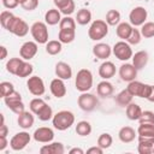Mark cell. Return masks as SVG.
Segmentation results:
<instances>
[{"instance_id":"6da1fadb","label":"cell","mask_w":154,"mask_h":154,"mask_svg":"<svg viewBox=\"0 0 154 154\" xmlns=\"http://www.w3.org/2000/svg\"><path fill=\"white\" fill-rule=\"evenodd\" d=\"M52 123H53V126L57 130L64 131V130L70 129L73 125V123H75V116H73L72 112L64 109V111H60V112H58L57 114L53 116Z\"/></svg>"},{"instance_id":"7a4b0ae2","label":"cell","mask_w":154,"mask_h":154,"mask_svg":"<svg viewBox=\"0 0 154 154\" xmlns=\"http://www.w3.org/2000/svg\"><path fill=\"white\" fill-rule=\"evenodd\" d=\"M75 85H76V89L81 93L90 90L93 87V75H91L90 70L81 69L77 72V76L75 79Z\"/></svg>"},{"instance_id":"3957f363","label":"cell","mask_w":154,"mask_h":154,"mask_svg":"<svg viewBox=\"0 0 154 154\" xmlns=\"http://www.w3.org/2000/svg\"><path fill=\"white\" fill-rule=\"evenodd\" d=\"M107 34H108V24L106 23V20H102V19L94 20L90 24L88 30V36L93 41H100Z\"/></svg>"},{"instance_id":"277c9868","label":"cell","mask_w":154,"mask_h":154,"mask_svg":"<svg viewBox=\"0 0 154 154\" xmlns=\"http://www.w3.org/2000/svg\"><path fill=\"white\" fill-rule=\"evenodd\" d=\"M30 32H31V36L35 40V42L41 43V45L48 42V29H47V24L46 23L35 22L30 26Z\"/></svg>"},{"instance_id":"5b68a950","label":"cell","mask_w":154,"mask_h":154,"mask_svg":"<svg viewBox=\"0 0 154 154\" xmlns=\"http://www.w3.org/2000/svg\"><path fill=\"white\" fill-rule=\"evenodd\" d=\"M112 53L114 54V57L122 61H126L129 59L132 58V49L130 47V45L125 41H118L116 42V45L112 48Z\"/></svg>"},{"instance_id":"8992f818","label":"cell","mask_w":154,"mask_h":154,"mask_svg":"<svg viewBox=\"0 0 154 154\" xmlns=\"http://www.w3.org/2000/svg\"><path fill=\"white\" fill-rule=\"evenodd\" d=\"M77 103H78V106H79L81 109H83L85 112H91V111H94L97 107L99 101H97V99H96L95 95L84 91V93H82L78 96Z\"/></svg>"},{"instance_id":"52a82bcc","label":"cell","mask_w":154,"mask_h":154,"mask_svg":"<svg viewBox=\"0 0 154 154\" xmlns=\"http://www.w3.org/2000/svg\"><path fill=\"white\" fill-rule=\"evenodd\" d=\"M7 31H10L11 34L16 35V36H19V37H23L25 36L28 32H29V25L26 24V22L19 17H16L11 20V23L8 24Z\"/></svg>"},{"instance_id":"ba28073f","label":"cell","mask_w":154,"mask_h":154,"mask_svg":"<svg viewBox=\"0 0 154 154\" xmlns=\"http://www.w3.org/2000/svg\"><path fill=\"white\" fill-rule=\"evenodd\" d=\"M31 137L29 135V132L26 131H20V132H17L16 135H13V137L11 138L10 141V147L13 149V150H22L24 149L29 142H30Z\"/></svg>"},{"instance_id":"9c48e42d","label":"cell","mask_w":154,"mask_h":154,"mask_svg":"<svg viewBox=\"0 0 154 154\" xmlns=\"http://www.w3.org/2000/svg\"><path fill=\"white\" fill-rule=\"evenodd\" d=\"M148 12L144 7L142 6H136L131 10L130 14H129V19H130V24L134 26H140L143 25L146 23Z\"/></svg>"},{"instance_id":"30bf717a","label":"cell","mask_w":154,"mask_h":154,"mask_svg":"<svg viewBox=\"0 0 154 154\" xmlns=\"http://www.w3.org/2000/svg\"><path fill=\"white\" fill-rule=\"evenodd\" d=\"M26 87H28V90L32 95H35V96L43 95L45 94V90H46L45 83H43L42 78L38 77V76H31V77H29V79L26 82Z\"/></svg>"},{"instance_id":"8fae6325","label":"cell","mask_w":154,"mask_h":154,"mask_svg":"<svg viewBox=\"0 0 154 154\" xmlns=\"http://www.w3.org/2000/svg\"><path fill=\"white\" fill-rule=\"evenodd\" d=\"M32 137H34V140L36 142H40V143H49L54 138V132H53V130L51 128L41 126V128H37L34 131Z\"/></svg>"},{"instance_id":"7c38bea8","label":"cell","mask_w":154,"mask_h":154,"mask_svg":"<svg viewBox=\"0 0 154 154\" xmlns=\"http://www.w3.org/2000/svg\"><path fill=\"white\" fill-rule=\"evenodd\" d=\"M37 53V42L34 41H26L24 42L19 48V55L24 60L32 59Z\"/></svg>"},{"instance_id":"4fadbf2b","label":"cell","mask_w":154,"mask_h":154,"mask_svg":"<svg viewBox=\"0 0 154 154\" xmlns=\"http://www.w3.org/2000/svg\"><path fill=\"white\" fill-rule=\"evenodd\" d=\"M137 71L138 70L132 64L125 63L119 67V77L122 78V81L129 83L137 77Z\"/></svg>"},{"instance_id":"5bb4252c","label":"cell","mask_w":154,"mask_h":154,"mask_svg":"<svg viewBox=\"0 0 154 154\" xmlns=\"http://www.w3.org/2000/svg\"><path fill=\"white\" fill-rule=\"evenodd\" d=\"M49 89H51V93H52L57 99L64 97V96L66 95V87H65L64 79H61V78H59V77L52 79L51 85H49Z\"/></svg>"},{"instance_id":"9a60e30c","label":"cell","mask_w":154,"mask_h":154,"mask_svg":"<svg viewBox=\"0 0 154 154\" xmlns=\"http://www.w3.org/2000/svg\"><path fill=\"white\" fill-rule=\"evenodd\" d=\"M154 147V137H143L138 136V147L137 150L140 154H150Z\"/></svg>"},{"instance_id":"2e32d148","label":"cell","mask_w":154,"mask_h":154,"mask_svg":"<svg viewBox=\"0 0 154 154\" xmlns=\"http://www.w3.org/2000/svg\"><path fill=\"white\" fill-rule=\"evenodd\" d=\"M55 7L65 16H70L71 13H73L76 5L73 0H53Z\"/></svg>"},{"instance_id":"e0dca14e","label":"cell","mask_w":154,"mask_h":154,"mask_svg":"<svg viewBox=\"0 0 154 154\" xmlns=\"http://www.w3.org/2000/svg\"><path fill=\"white\" fill-rule=\"evenodd\" d=\"M111 53H112V48L107 43L100 42L93 47V54L99 59H107L109 58Z\"/></svg>"},{"instance_id":"ac0fdd59","label":"cell","mask_w":154,"mask_h":154,"mask_svg":"<svg viewBox=\"0 0 154 154\" xmlns=\"http://www.w3.org/2000/svg\"><path fill=\"white\" fill-rule=\"evenodd\" d=\"M55 75L61 79H70L72 77V69L65 61H59L55 65Z\"/></svg>"},{"instance_id":"d6986e66","label":"cell","mask_w":154,"mask_h":154,"mask_svg":"<svg viewBox=\"0 0 154 154\" xmlns=\"http://www.w3.org/2000/svg\"><path fill=\"white\" fill-rule=\"evenodd\" d=\"M99 75L103 79H109L116 75V66L112 61H103L99 67Z\"/></svg>"},{"instance_id":"ffe728a7","label":"cell","mask_w":154,"mask_h":154,"mask_svg":"<svg viewBox=\"0 0 154 154\" xmlns=\"http://www.w3.org/2000/svg\"><path fill=\"white\" fill-rule=\"evenodd\" d=\"M34 116H32V112L30 111H24L23 113H20V114H18V119H17V123H18V125L22 128V129H24V130H26V129H30L32 125H34Z\"/></svg>"},{"instance_id":"44dd1931","label":"cell","mask_w":154,"mask_h":154,"mask_svg":"<svg viewBox=\"0 0 154 154\" xmlns=\"http://www.w3.org/2000/svg\"><path fill=\"white\" fill-rule=\"evenodd\" d=\"M132 65L137 69V70H141L143 69L147 63H148V59H149V55L146 51H138L136 52L134 55H132Z\"/></svg>"},{"instance_id":"7402d4cb","label":"cell","mask_w":154,"mask_h":154,"mask_svg":"<svg viewBox=\"0 0 154 154\" xmlns=\"http://www.w3.org/2000/svg\"><path fill=\"white\" fill-rule=\"evenodd\" d=\"M65 149L63 143L60 142H53L51 144H45L40 148L41 154H64Z\"/></svg>"},{"instance_id":"603a6c76","label":"cell","mask_w":154,"mask_h":154,"mask_svg":"<svg viewBox=\"0 0 154 154\" xmlns=\"http://www.w3.org/2000/svg\"><path fill=\"white\" fill-rule=\"evenodd\" d=\"M118 137L123 143H130L135 140L136 131L131 126H123L118 132Z\"/></svg>"},{"instance_id":"cb8c5ba5","label":"cell","mask_w":154,"mask_h":154,"mask_svg":"<svg viewBox=\"0 0 154 154\" xmlns=\"http://www.w3.org/2000/svg\"><path fill=\"white\" fill-rule=\"evenodd\" d=\"M114 91V88H113V84L109 83L107 79L105 81H101L97 87H96V93L99 96H102V97H107V96H111Z\"/></svg>"},{"instance_id":"d4e9b609","label":"cell","mask_w":154,"mask_h":154,"mask_svg":"<svg viewBox=\"0 0 154 154\" xmlns=\"http://www.w3.org/2000/svg\"><path fill=\"white\" fill-rule=\"evenodd\" d=\"M134 26L130 24V23H126V22H122L117 25V29H116V32H117V36L122 40H128V37L130 36L131 31H132Z\"/></svg>"},{"instance_id":"484cf974","label":"cell","mask_w":154,"mask_h":154,"mask_svg":"<svg viewBox=\"0 0 154 154\" xmlns=\"http://www.w3.org/2000/svg\"><path fill=\"white\" fill-rule=\"evenodd\" d=\"M60 11L58 8H51L46 12L45 14V20H46V24L48 25H55L58 23H60L61 20V16H60Z\"/></svg>"},{"instance_id":"4316f807","label":"cell","mask_w":154,"mask_h":154,"mask_svg":"<svg viewBox=\"0 0 154 154\" xmlns=\"http://www.w3.org/2000/svg\"><path fill=\"white\" fill-rule=\"evenodd\" d=\"M125 112H126V117H128L130 120H138L143 111L141 109V107H140L137 103L130 102V103L126 106Z\"/></svg>"},{"instance_id":"83f0119b","label":"cell","mask_w":154,"mask_h":154,"mask_svg":"<svg viewBox=\"0 0 154 154\" xmlns=\"http://www.w3.org/2000/svg\"><path fill=\"white\" fill-rule=\"evenodd\" d=\"M76 37V30H69V29H59L58 40L61 43H71Z\"/></svg>"},{"instance_id":"f1b7e54d","label":"cell","mask_w":154,"mask_h":154,"mask_svg":"<svg viewBox=\"0 0 154 154\" xmlns=\"http://www.w3.org/2000/svg\"><path fill=\"white\" fill-rule=\"evenodd\" d=\"M132 95L130 94V91L128 89H124L122 90L117 96H116V102L119 105V106H123V107H126L130 102H132Z\"/></svg>"},{"instance_id":"f546056e","label":"cell","mask_w":154,"mask_h":154,"mask_svg":"<svg viewBox=\"0 0 154 154\" xmlns=\"http://www.w3.org/2000/svg\"><path fill=\"white\" fill-rule=\"evenodd\" d=\"M143 87H144V83L134 79V81L129 82L126 89L130 91V94H131L132 96H138V97H141V96H142V91H143Z\"/></svg>"},{"instance_id":"4dcf8cb0","label":"cell","mask_w":154,"mask_h":154,"mask_svg":"<svg viewBox=\"0 0 154 154\" xmlns=\"http://www.w3.org/2000/svg\"><path fill=\"white\" fill-rule=\"evenodd\" d=\"M137 134L138 136H143V137H154V124L140 123Z\"/></svg>"},{"instance_id":"1f68e13d","label":"cell","mask_w":154,"mask_h":154,"mask_svg":"<svg viewBox=\"0 0 154 154\" xmlns=\"http://www.w3.org/2000/svg\"><path fill=\"white\" fill-rule=\"evenodd\" d=\"M63 43L58 40H51V41H48L47 43H46V52L49 54V55H57V54H59L60 52H61V48H63V46H61Z\"/></svg>"},{"instance_id":"d6a6232c","label":"cell","mask_w":154,"mask_h":154,"mask_svg":"<svg viewBox=\"0 0 154 154\" xmlns=\"http://www.w3.org/2000/svg\"><path fill=\"white\" fill-rule=\"evenodd\" d=\"M76 20H77V23L79 25H87L91 20V12L89 10H87V8H81L77 12Z\"/></svg>"},{"instance_id":"836d02e7","label":"cell","mask_w":154,"mask_h":154,"mask_svg":"<svg viewBox=\"0 0 154 154\" xmlns=\"http://www.w3.org/2000/svg\"><path fill=\"white\" fill-rule=\"evenodd\" d=\"M76 132H77V135H79L82 137L90 135V132H91V125H90V123L87 122V120L78 122L77 125H76Z\"/></svg>"},{"instance_id":"e575fe53","label":"cell","mask_w":154,"mask_h":154,"mask_svg":"<svg viewBox=\"0 0 154 154\" xmlns=\"http://www.w3.org/2000/svg\"><path fill=\"white\" fill-rule=\"evenodd\" d=\"M23 60L24 59H22V58H11L6 63V70H7V72H10L12 75H17L18 69H19L20 64L23 63Z\"/></svg>"},{"instance_id":"d590c367","label":"cell","mask_w":154,"mask_h":154,"mask_svg":"<svg viewBox=\"0 0 154 154\" xmlns=\"http://www.w3.org/2000/svg\"><path fill=\"white\" fill-rule=\"evenodd\" d=\"M32 71H34L32 65H31L30 63H28V61H24V60H23V63L20 64V66H19L18 72H17V75H16V76H18V77H20V78L29 77V76L32 73Z\"/></svg>"},{"instance_id":"8d00e7d4","label":"cell","mask_w":154,"mask_h":154,"mask_svg":"<svg viewBox=\"0 0 154 154\" xmlns=\"http://www.w3.org/2000/svg\"><path fill=\"white\" fill-rule=\"evenodd\" d=\"M106 23L108 25H118L120 23V13L117 10H109L106 13Z\"/></svg>"},{"instance_id":"74e56055","label":"cell","mask_w":154,"mask_h":154,"mask_svg":"<svg viewBox=\"0 0 154 154\" xmlns=\"http://www.w3.org/2000/svg\"><path fill=\"white\" fill-rule=\"evenodd\" d=\"M46 105H47V103H46L45 100H42V99H40V97H35V99H32V100L30 101L29 108H30V111H31L34 114H37Z\"/></svg>"},{"instance_id":"f35d334b","label":"cell","mask_w":154,"mask_h":154,"mask_svg":"<svg viewBox=\"0 0 154 154\" xmlns=\"http://www.w3.org/2000/svg\"><path fill=\"white\" fill-rule=\"evenodd\" d=\"M112 142H113V138L109 134L105 132V134H101L97 138V146L101 147L102 149H107L112 146Z\"/></svg>"},{"instance_id":"ab89813d","label":"cell","mask_w":154,"mask_h":154,"mask_svg":"<svg viewBox=\"0 0 154 154\" xmlns=\"http://www.w3.org/2000/svg\"><path fill=\"white\" fill-rule=\"evenodd\" d=\"M141 35L146 38H150L154 36V22H146L141 25Z\"/></svg>"},{"instance_id":"60d3db41","label":"cell","mask_w":154,"mask_h":154,"mask_svg":"<svg viewBox=\"0 0 154 154\" xmlns=\"http://www.w3.org/2000/svg\"><path fill=\"white\" fill-rule=\"evenodd\" d=\"M59 28L60 29L76 30V20L73 18H71L70 16H65L64 18H61V20L59 23Z\"/></svg>"},{"instance_id":"b9f144b4","label":"cell","mask_w":154,"mask_h":154,"mask_svg":"<svg viewBox=\"0 0 154 154\" xmlns=\"http://www.w3.org/2000/svg\"><path fill=\"white\" fill-rule=\"evenodd\" d=\"M37 118L40 119V120H42V122H47V120H49V119H52L53 118V111H52V108H51V106H48V105H46L37 114Z\"/></svg>"},{"instance_id":"7bdbcfd3","label":"cell","mask_w":154,"mask_h":154,"mask_svg":"<svg viewBox=\"0 0 154 154\" xmlns=\"http://www.w3.org/2000/svg\"><path fill=\"white\" fill-rule=\"evenodd\" d=\"M14 18V14L10 11H2L0 13V24L4 29H7L8 24L11 23V20Z\"/></svg>"},{"instance_id":"ee69618b","label":"cell","mask_w":154,"mask_h":154,"mask_svg":"<svg viewBox=\"0 0 154 154\" xmlns=\"http://www.w3.org/2000/svg\"><path fill=\"white\" fill-rule=\"evenodd\" d=\"M14 90V87L11 82H7V81H4L0 83V96L1 97H5L7 96L8 94H11L12 91Z\"/></svg>"},{"instance_id":"f6af8a7d","label":"cell","mask_w":154,"mask_h":154,"mask_svg":"<svg viewBox=\"0 0 154 154\" xmlns=\"http://www.w3.org/2000/svg\"><path fill=\"white\" fill-rule=\"evenodd\" d=\"M141 37H142V35H141V31L138 30V29H132V31H131V34H130V36L128 37V40H126V42L129 43V45H138L140 42H141Z\"/></svg>"},{"instance_id":"bcb514c9","label":"cell","mask_w":154,"mask_h":154,"mask_svg":"<svg viewBox=\"0 0 154 154\" xmlns=\"http://www.w3.org/2000/svg\"><path fill=\"white\" fill-rule=\"evenodd\" d=\"M4 101H5L6 106H8V105H11V103H13V102L22 101V96H20V94H19L18 91L13 90L11 94H8L7 96H5V97H4Z\"/></svg>"},{"instance_id":"7dc6e473","label":"cell","mask_w":154,"mask_h":154,"mask_svg":"<svg viewBox=\"0 0 154 154\" xmlns=\"http://www.w3.org/2000/svg\"><path fill=\"white\" fill-rule=\"evenodd\" d=\"M140 123H149V124H154V112L152 111H144L142 112L140 119Z\"/></svg>"},{"instance_id":"c3c4849f","label":"cell","mask_w":154,"mask_h":154,"mask_svg":"<svg viewBox=\"0 0 154 154\" xmlns=\"http://www.w3.org/2000/svg\"><path fill=\"white\" fill-rule=\"evenodd\" d=\"M13 113H16V114H20V113H23L24 111H25V106H24V103H23V101H17V102H13V103H11V105H8L7 106Z\"/></svg>"},{"instance_id":"681fc988","label":"cell","mask_w":154,"mask_h":154,"mask_svg":"<svg viewBox=\"0 0 154 154\" xmlns=\"http://www.w3.org/2000/svg\"><path fill=\"white\" fill-rule=\"evenodd\" d=\"M20 6L25 11H32L38 6V0H24Z\"/></svg>"},{"instance_id":"f907efd6","label":"cell","mask_w":154,"mask_h":154,"mask_svg":"<svg viewBox=\"0 0 154 154\" xmlns=\"http://www.w3.org/2000/svg\"><path fill=\"white\" fill-rule=\"evenodd\" d=\"M1 1H2L4 7H6V8H8V10L16 8V7L19 5V1H18V0H1Z\"/></svg>"},{"instance_id":"816d5d0a","label":"cell","mask_w":154,"mask_h":154,"mask_svg":"<svg viewBox=\"0 0 154 154\" xmlns=\"http://www.w3.org/2000/svg\"><path fill=\"white\" fill-rule=\"evenodd\" d=\"M88 154H102L103 153V149L99 146H95V147H90L88 150H87Z\"/></svg>"},{"instance_id":"f5cc1de1","label":"cell","mask_w":154,"mask_h":154,"mask_svg":"<svg viewBox=\"0 0 154 154\" xmlns=\"http://www.w3.org/2000/svg\"><path fill=\"white\" fill-rule=\"evenodd\" d=\"M150 91H152V85H150V84H147V83H144V87H143V91H142V96H141V97H144V99H147V97L149 96Z\"/></svg>"},{"instance_id":"db71d44e","label":"cell","mask_w":154,"mask_h":154,"mask_svg":"<svg viewBox=\"0 0 154 154\" xmlns=\"http://www.w3.org/2000/svg\"><path fill=\"white\" fill-rule=\"evenodd\" d=\"M7 144H8V142H7L6 136H0V150H4L7 147Z\"/></svg>"},{"instance_id":"11a10c76","label":"cell","mask_w":154,"mask_h":154,"mask_svg":"<svg viewBox=\"0 0 154 154\" xmlns=\"http://www.w3.org/2000/svg\"><path fill=\"white\" fill-rule=\"evenodd\" d=\"M7 134H8V129L5 125V123L0 124V136H7Z\"/></svg>"},{"instance_id":"9f6ffc18","label":"cell","mask_w":154,"mask_h":154,"mask_svg":"<svg viewBox=\"0 0 154 154\" xmlns=\"http://www.w3.org/2000/svg\"><path fill=\"white\" fill-rule=\"evenodd\" d=\"M0 49H1L0 59H1V60H4V59L7 57V49H6V47H5V46H1V47H0Z\"/></svg>"},{"instance_id":"6f0895ef","label":"cell","mask_w":154,"mask_h":154,"mask_svg":"<svg viewBox=\"0 0 154 154\" xmlns=\"http://www.w3.org/2000/svg\"><path fill=\"white\" fill-rule=\"evenodd\" d=\"M69 153H70V154H83L84 152H83V149H81V148H72V149H70Z\"/></svg>"},{"instance_id":"680465c9","label":"cell","mask_w":154,"mask_h":154,"mask_svg":"<svg viewBox=\"0 0 154 154\" xmlns=\"http://www.w3.org/2000/svg\"><path fill=\"white\" fill-rule=\"evenodd\" d=\"M147 100L150 101V102H154V85H152V91H150L149 96L147 97Z\"/></svg>"},{"instance_id":"91938a15","label":"cell","mask_w":154,"mask_h":154,"mask_svg":"<svg viewBox=\"0 0 154 154\" xmlns=\"http://www.w3.org/2000/svg\"><path fill=\"white\" fill-rule=\"evenodd\" d=\"M18 1H19V5H20V4H22V2L24 1V0H18Z\"/></svg>"},{"instance_id":"94428289","label":"cell","mask_w":154,"mask_h":154,"mask_svg":"<svg viewBox=\"0 0 154 154\" xmlns=\"http://www.w3.org/2000/svg\"><path fill=\"white\" fill-rule=\"evenodd\" d=\"M152 153H154V147H153V152H152Z\"/></svg>"}]
</instances>
